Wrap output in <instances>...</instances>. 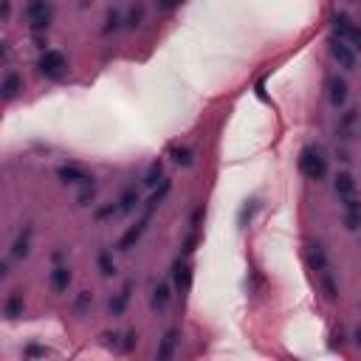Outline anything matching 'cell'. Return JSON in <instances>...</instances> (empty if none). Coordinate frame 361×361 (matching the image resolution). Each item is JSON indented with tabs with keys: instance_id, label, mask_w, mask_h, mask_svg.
<instances>
[{
	"instance_id": "13",
	"label": "cell",
	"mask_w": 361,
	"mask_h": 361,
	"mask_svg": "<svg viewBox=\"0 0 361 361\" xmlns=\"http://www.w3.org/2000/svg\"><path fill=\"white\" fill-rule=\"evenodd\" d=\"M130 291H133V285H124V291L118 293V299H116V302H110V313L113 316H118L124 310V305H127V299H130Z\"/></svg>"
},
{
	"instance_id": "7",
	"label": "cell",
	"mask_w": 361,
	"mask_h": 361,
	"mask_svg": "<svg viewBox=\"0 0 361 361\" xmlns=\"http://www.w3.org/2000/svg\"><path fill=\"white\" fill-rule=\"evenodd\" d=\"M23 88V79L17 76V73H6V79H3V96L6 99H14V93Z\"/></svg>"
},
{
	"instance_id": "9",
	"label": "cell",
	"mask_w": 361,
	"mask_h": 361,
	"mask_svg": "<svg viewBox=\"0 0 361 361\" xmlns=\"http://www.w3.org/2000/svg\"><path fill=\"white\" fill-rule=\"evenodd\" d=\"M169 302V285H158L152 293V310H164Z\"/></svg>"
},
{
	"instance_id": "1",
	"label": "cell",
	"mask_w": 361,
	"mask_h": 361,
	"mask_svg": "<svg viewBox=\"0 0 361 361\" xmlns=\"http://www.w3.org/2000/svg\"><path fill=\"white\" fill-rule=\"evenodd\" d=\"M333 31H336L338 39H344V43H350L353 48L361 51V28L355 26V23H350L347 14H336V17H333Z\"/></svg>"
},
{
	"instance_id": "5",
	"label": "cell",
	"mask_w": 361,
	"mask_h": 361,
	"mask_svg": "<svg viewBox=\"0 0 361 361\" xmlns=\"http://www.w3.org/2000/svg\"><path fill=\"white\" fill-rule=\"evenodd\" d=\"M330 51H333V56L338 59V65H344L347 71H353L355 68V56H353V51H350V45L344 43V39H333V45H330Z\"/></svg>"
},
{
	"instance_id": "17",
	"label": "cell",
	"mask_w": 361,
	"mask_h": 361,
	"mask_svg": "<svg viewBox=\"0 0 361 361\" xmlns=\"http://www.w3.org/2000/svg\"><path fill=\"white\" fill-rule=\"evenodd\" d=\"M88 299H90V293H82V296H79L76 302H73V310H79V313H82V310H85V305H88Z\"/></svg>"
},
{
	"instance_id": "12",
	"label": "cell",
	"mask_w": 361,
	"mask_h": 361,
	"mask_svg": "<svg viewBox=\"0 0 361 361\" xmlns=\"http://www.w3.org/2000/svg\"><path fill=\"white\" fill-rule=\"evenodd\" d=\"M28 234H31V229H26V234H20V237L14 240L11 257H26V254H28Z\"/></svg>"
},
{
	"instance_id": "10",
	"label": "cell",
	"mask_w": 361,
	"mask_h": 361,
	"mask_svg": "<svg viewBox=\"0 0 361 361\" xmlns=\"http://www.w3.org/2000/svg\"><path fill=\"white\" fill-rule=\"evenodd\" d=\"M68 282H71V271L68 268H56L54 274H51V285H54L56 291H65Z\"/></svg>"
},
{
	"instance_id": "15",
	"label": "cell",
	"mask_w": 361,
	"mask_h": 361,
	"mask_svg": "<svg viewBox=\"0 0 361 361\" xmlns=\"http://www.w3.org/2000/svg\"><path fill=\"white\" fill-rule=\"evenodd\" d=\"M172 347H175V330H169L167 336H164V344L158 347V358H169V355H172Z\"/></svg>"
},
{
	"instance_id": "19",
	"label": "cell",
	"mask_w": 361,
	"mask_h": 361,
	"mask_svg": "<svg viewBox=\"0 0 361 361\" xmlns=\"http://www.w3.org/2000/svg\"><path fill=\"white\" fill-rule=\"evenodd\" d=\"M158 175H161V164H155V167L150 169V175H147V184H155Z\"/></svg>"
},
{
	"instance_id": "11",
	"label": "cell",
	"mask_w": 361,
	"mask_h": 361,
	"mask_svg": "<svg viewBox=\"0 0 361 361\" xmlns=\"http://www.w3.org/2000/svg\"><path fill=\"white\" fill-rule=\"evenodd\" d=\"M336 192L338 195H353L355 192V184H353V178H350V175H336Z\"/></svg>"
},
{
	"instance_id": "16",
	"label": "cell",
	"mask_w": 361,
	"mask_h": 361,
	"mask_svg": "<svg viewBox=\"0 0 361 361\" xmlns=\"http://www.w3.org/2000/svg\"><path fill=\"white\" fill-rule=\"evenodd\" d=\"M99 268H102V274H105V276H110L113 271H116V268H113V263H110V251L99 254Z\"/></svg>"
},
{
	"instance_id": "2",
	"label": "cell",
	"mask_w": 361,
	"mask_h": 361,
	"mask_svg": "<svg viewBox=\"0 0 361 361\" xmlns=\"http://www.w3.org/2000/svg\"><path fill=\"white\" fill-rule=\"evenodd\" d=\"M299 169H302L308 178H322V175H325V158H322V152L313 150V147H305L302 158H299Z\"/></svg>"
},
{
	"instance_id": "18",
	"label": "cell",
	"mask_w": 361,
	"mask_h": 361,
	"mask_svg": "<svg viewBox=\"0 0 361 361\" xmlns=\"http://www.w3.org/2000/svg\"><path fill=\"white\" fill-rule=\"evenodd\" d=\"M26 355H48V350H45V347H37V344H31V347L26 350Z\"/></svg>"
},
{
	"instance_id": "20",
	"label": "cell",
	"mask_w": 361,
	"mask_h": 361,
	"mask_svg": "<svg viewBox=\"0 0 361 361\" xmlns=\"http://www.w3.org/2000/svg\"><path fill=\"white\" fill-rule=\"evenodd\" d=\"M355 344H358V347H361V327H358V330H355Z\"/></svg>"
},
{
	"instance_id": "8",
	"label": "cell",
	"mask_w": 361,
	"mask_h": 361,
	"mask_svg": "<svg viewBox=\"0 0 361 361\" xmlns=\"http://www.w3.org/2000/svg\"><path fill=\"white\" fill-rule=\"evenodd\" d=\"M3 313L9 316V319H17V316H23V296H9L6 299V308H3Z\"/></svg>"
},
{
	"instance_id": "6",
	"label": "cell",
	"mask_w": 361,
	"mask_h": 361,
	"mask_svg": "<svg viewBox=\"0 0 361 361\" xmlns=\"http://www.w3.org/2000/svg\"><path fill=\"white\" fill-rule=\"evenodd\" d=\"M344 102H347V85H344V79L333 76L330 79V105L333 107H342Z\"/></svg>"
},
{
	"instance_id": "3",
	"label": "cell",
	"mask_w": 361,
	"mask_h": 361,
	"mask_svg": "<svg viewBox=\"0 0 361 361\" xmlns=\"http://www.w3.org/2000/svg\"><path fill=\"white\" fill-rule=\"evenodd\" d=\"M65 68H68V62H65V56H62L59 51H45L43 59H39V73H45V76H51V79L62 76Z\"/></svg>"
},
{
	"instance_id": "14",
	"label": "cell",
	"mask_w": 361,
	"mask_h": 361,
	"mask_svg": "<svg viewBox=\"0 0 361 361\" xmlns=\"http://www.w3.org/2000/svg\"><path fill=\"white\" fill-rule=\"evenodd\" d=\"M175 285L180 288V291H186L189 288V268L180 263H175Z\"/></svg>"
},
{
	"instance_id": "4",
	"label": "cell",
	"mask_w": 361,
	"mask_h": 361,
	"mask_svg": "<svg viewBox=\"0 0 361 361\" xmlns=\"http://www.w3.org/2000/svg\"><path fill=\"white\" fill-rule=\"evenodd\" d=\"M26 17H28V26H31L34 31L45 28L48 26V3H45V0H28Z\"/></svg>"
}]
</instances>
